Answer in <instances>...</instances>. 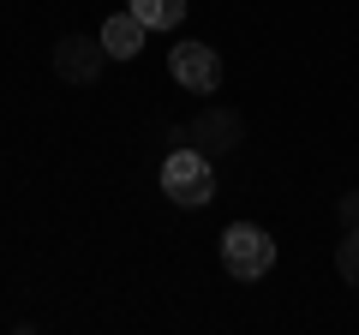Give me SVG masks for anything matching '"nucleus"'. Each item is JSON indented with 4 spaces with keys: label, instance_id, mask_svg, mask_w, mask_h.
<instances>
[{
    "label": "nucleus",
    "instance_id": "nucleus-3",
    "mask_svg": "<svg viewBox=\"0 0 359 335\" xmlns=\"http://www.w3.org/2000/svg\"><path fill=\"white\" fill-rule=\"evenodd\" d=\"M168 72H174L180 90H192V96H216L222 90V54L210 48V42H180V48L168 54Z\"/></svg>",
    "mask_w": 359,
    "mask_h": 335
},
{
    "label": "nucleus",
    "instance_id": "nucleus-5",
    "mask_svg": "<svg viewBox=\"0 0 359 335\" xmlns=\"http://www.w3.org/2000/svg\"><path fill=\"white\" fill-rule=\"evenodd\" d=\"M192 144L204 156H233L245 144V114H240V108H228V102H210L204 114L192 120Z\"/></svg>",
    "mask_w": 359,
    "mask_h": 335
},
{
    "label": "nucleus",
    "instance_id": "nucleus-1",
    "mask_svg": "<svg viewBox=\"0 0 359 335\" xmlns=\"http://www.w3.org/2000/svg\"><path fill=\"white\" fill-rule=\"evenodd\" d=\"M156 180H162V198H174L180 210H204L210 198H216V168H210V156L198 150V144L168 150L162 168H156Z\"/></svg>",
    "mask_w": 359,
    "mask_h": 335
},
{
    "label": "nucleus",
    "instance_id": "nucleus-6",
    "mask_svg": "<svg viewBox=\"0 0 359 335\" xmlns=\"http://www.w3.org/2000/svg\"><path fill=\"white\" fill-rule=\"evenodd\" d=\"M96 36H102L108 60H138L144 42H150V30H144V18L132 13V6H120V13H108V25L96 30Z\"/></svg>",
    "mask_w": 359,
    "mask_h": 335
},
{
    "label": "nucleus",
    "instance_id": "nucleus-4",
    "mask_svg": "<svg viewBox=\"0 0 359 335\" xmlns=\"http://www.w3.org/2000/svg\"><path fill=\"white\" fill-rule=\"evenodd\" d=\"M102 66H108V48H102V36H60L54 42V78L60 84H96L102 78Z\"/></svg>",
    "mask_w": 359,
    "mask_h": 335
},
{
    "label": "nucleus",
    "instance_id": "nucleus-9",
    "mask_svg": "<svg viewBox=\"0 0 359 335\" xmlns=\"http://www.w3.org/2000/svg\"><path fill=\"white\" fill-rule=\"evenodd\" d=\"M335 216H341V228H359V186L335 198Z\"/></svg>",
    "mask_w": 359,
    "mask_h": 335
},
{
    "label": "nucleus",
    "instance_id": "nucleus-7",
    "mask_svg": "<svg viewBox=\"0 0 359 335\" xmlns=\"http://www.w3.org/2000/svg\"><path fill=\"white\" fill-rule=\"evenodd\" d=\"M126 6L144 18V30H180L186 25V0H126Z\"/></svg>",
    "mask_w": 359,
    "mask_h": 335
},
{
    "label": "nucleus",
    "instance_id": "nucleus-8",
    "mask_svg": "<svg viewBox=\"0 0 359 335\" xmlns=\"http://www.w3.org/2000/svg\"><path fill=\"white\" fill-rule=\"evenodd\" d=\"M335 270H341L347 287H359V228H341V245H335Z\"/></svg>",
    "mask_w": 359,
    "mask_h": 335
},
{
    "label": "nucleus",
    "instance_id": "nucleus-2",
    "mask_svg": "<svg viewBox=\"0 0 359 335\" xmlns=\"http://www.w3.org/2000/svg\"><path fill=\"white\" fill-rule=\"evenodd\" d=\"M222 270H228L233 282H264V275L276 270V240H269L257 221H233V228L222 233Z\"/></svg>",
    "mask_w": 359,
    "mask_h": 335
},
{
    "label": "nucleus",
    "instance_id": "nucleus-10",
    "mask_svg": "<svg viewBox=\"0 0 359 335\" xmlns=\"http://www.w3.org/2000/svg\"><path fill=\"white\" fill-rule=\"evenodd\" d=\"M192 144V126H168V150H186Z\"/></svg>",
    "mask_w": 359,
    "mask_h": 335
}]
</instances>
